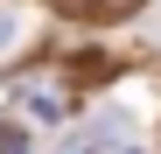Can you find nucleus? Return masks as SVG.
I'll list each match as a JSON object with an SVG mask.
<instances>
[{
    "mask_svg": "<svg viewBox=\"0 0 161 154\" xmlns=\"http://www.w3.org/2000/svg\"><path fill=\"white\" fill-rule=\"evenodd\" d=\"M140 7H147V0H70V14H84V21H126Z\"/></svg>",
    "mask_w": 161,
    "mask_h": 154,
    "instance_id": "obj_1",
    "label": "nucleus"
},
{
    "mask_svg": "<svg viewBox=\"0 0 161 154\" xmlns=\"http://www.w3.org/2000/svg\"><path fill=\"white\" fill-rule=\"evenodd\" d=\"M0 154H21V133H7V126H0Z\"/></svg>",
    "mask_w": 161,
    "mask_h": 154,
    "instance_id": "obj_4",
    "label": "nucleus"
},
{
    "mask_svg": "<svg viewBox=\"0 0 161 154\" xmlns=\"http://www.w3.org/2000/svg\"><path fill=\"white\" fill-rule=\"evenodd\" d=\"M56 112H63L56 91H28V119H35V126H56Z\"/></svg>",
    "mask_w": 161,
    "mask_h": 154,
    "instance_id": "obj_2",
    "label": "nucleus"
},
{
    "mask_svg": "<svg viewBox=\"0 0 161 154\" xmlns=\"http://www.w3.org/2000/svg\"><path fill=\"white\" fill-rule=\"evenodd\" d=\"M21 42V7H0V56Z\"/></svg>",
    "mask_w": 161,
    "mask_h": 154,
    "instance_id": "obj_3",
    "label": "nucleus"
}]
</instances>
